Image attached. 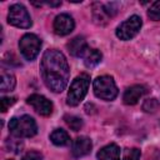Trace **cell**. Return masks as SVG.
Returning <instances> with one entry per match:
<instances>
[{"instance_id": "obj_12", "label": "cell", "mask_w": 160, "mask_h": 160, "mask_svg": "<svg viewBox=\"0 0 160 160\" xmlns=\"http://www.w3.org/2000/svg\"><path fill=\"white\" fill-rule=\"evenodd\" d=\"M98 160H120V149L116 144H109L98 152Z\"/></svg>"}, {"instance_id": "obj_9", "label": "cell", "mask_w": 160, "mask_h": 160, "mask_svg": "<svg viewBox=\"0 0 160 160\" xmlns=\"http://www.w3.org/2000/svg\"><path fill=\"white\" fill-rule=\"evenodd\" d=\"M52 26H54L55 34H58L60 36H64V35L70 34L74 30L75 22H74V19L69 14H60L55 18Z\"/></svg>"}, {"instance_id": "obj_10", "label": "cell", "mask_w": 160, "mask_h": 160, "mask_svg": "<svg viewBox=\"0 0 160 160\" xmlns=\"http://www.w3.org/2000/svg\"><path fill=\"white\" fill-rule=\"evenodd\" d=\"M92 142L88 136H79L71 144V154L75 158H81L91 151Z\"/></svg>"}, {"instance_id": "obj_16", "label": "cell", "mask_w": 160, "mask_h": 160, "mask_svg": "<svg viewBox=\"0 0 160 160\" xmlns=\"http://www.w3.org/2000/svg\"><path fill=\"white\" fill-rule=\"evenodd\" d=\"M50 140L56 146H65V145H68L70 142V136L65 130L55 129L50 135Z\"/></svg>"}, {"instance_id": "obj_18", "label": "cell", "mask_w": 160, "mask_h": 160, "mask_svg": "<svg viewBox=\"0 0 160 160\" xmlns=\"http://www.w3.org/2000/svg\"><path fill=\"white\" fill-rule=\"evenodd\" d=\"M64 120L68 124V126L74 131H79L82 128V120L75 115H65Z\"/></svg>"}, {"instance_id": "obj_22", "label": "cell", "mask_w": 160, "mask_h": 160, "mask_svg": "<svg viewBox=\"0 0 160 160\" xmlns=\"http://www.w3.org/2000/svg\"><path fill=\"white\" fill-rule=\"evenodd\" d=\"M122 160H140V150L136 148L125 149Z\"/></svg>"}, {"instance_id": "obj_8", "label": "cell", "mask_w": 160, "mask_h": 160, "mask_svg": "<svg viewBox=\"0 0 160 160\" xmlns=\"http://www.w3.org/2000/svg\"><path fill=\"white\" fill-rule=\"evenodd\" d=\"M26 102L34 108L36 112H39L42 116H49L52 112V102L48 100L45 96L39 95V94H32L26 99Z\"/></svg>"}, {"instance_id": "obj_11", "label": "cell", "mask_w": 160, "mask_h": 160, "mask_svg": "<svg viewBox=\"0 0 160 160\" xmlns=\"http://www.w3.org/2000/svg\"><path fill=\"white\" fill-rule=\"evenodd\" d=\"M148 89L144 85H132L125 90L122 100L126 105H135L140 100V98H142Z\"/></svg>"}, {"instance_id": "obj_14", "label": "cell", "mask_w": 160, "mask_h": 160, "mask_svg": "<svg viewBox=\"0 0 160 160\" xmlns=\"http://www.w3.org/2000/svg\"><path fill=\"white\" fill-rule=\"evenodd\" d=\"M81 58H82V60H84V64H85L88 68H92V66H96V65L101 61L102 54H101L98 49L86 48V50L82 52Z\"/></svg>"}, {"instance_id": "obj_6", "label": "cell", "mask_w": 160, "mask_h": 160, "mask_svg": "<svg viewBox=\"0 0 160 160\" xmlns=\"http://www.w3.org/2000/svg\"><path fill=\"white\" fill-rule=\"evenodd\" d=\"M19 48H20V52L21 55L31 61L34 60L41 48V40L35 35V34H25L21 36L20 41H19Z\"/></svg>"}, {"instance_id": "obj_7", "label": "cell", "mask_w": 160, "mask_h": 160, "mask_svg": "<svg viewBox=\"0 0 160 160\" xmlns=\"http://www.w3.org/2000/svg\"><path fill=\"white\" fill-rule=\"evenodd\" d=\"M141 25H142L141 18L138 15H132L116 28V36L120 40H130L138 35V32L141 29Z\"/></svg>"}, {"instance_id": "obj_3", "label": "cell", "mask_w": 160, "mask_h": 160, "mask_svg": "<svg viewBox=\"0 0 160 160\" xmlns=\"http://www.w3.org/2000/svg\"><path fill=\"white\" fill-rule=\"evenodd\" d=\"M89 85H90V76L88 74H80L79 76H76L70 84V89L66 96V104L70 106L79 105L84 100L89 90Z\"/></svg>"}, {"instance_id": "obj_1", "label": "cell", "mask_w": 160, "mask_h": 160, "mask_svg": "<svg viewBox=\"0 0 160 160\" xmlns=\"http://www.w3.org/2000/svg\"><path fill=\"white\" fill-rule=\"evenodd\" d=\"M40 72L45 85L54 92H61L69 81L70 70L66 58L56 49L44 52L40 62Z\"/></svg>"}, {"instance_id": "obj_15", "label": "cell", "mask_w": 160, "mask_h": 160, "mask_svg": "<svg viewBox=\"0 0 160 160\" xmlns=\"http://www.w3.org/2000/svg\"><path fill=\"white\" fill-rule=\"evenodd\" d=\"M92 18H94L96 24H100V25L106 24V21L110 19V16L108 14L105 4H102V2H94L92 4Z\"/></svg>"}, {"instance_id": "obj_2", "label": "cell", "mask_w": 160, "mask_h": 160, "mask_svg": "<svg viewBox=\"0 0 160 160\" xmlns=\"http://www.w3.org/2000/svg\"><path fill=\"white\" fill-rule=\"evenodd\" d=\"M9 130L16 138H31L38 132V125L30 115H21L10 120Z\"/></svg>"}, {"instance_id": "obj_25", "label": "cell", "mask_w": 160, "mask_h": 160, "mask_svg": "<svg viewBox=\"0 0 160 160\" xmlns=\"http://www.w3.org/2000/svg\"><path fill=\"white\" fill-rule=\"evenodd\" d=\"M41 4L49 5V6H60L61 5V1H45V2H40L39 5H41Z\"/></svg>"}, {"instance_id": "obj_20", "label": "cell", "mask_w": 160, "mask_h": 160, "mask_svg": "<svg viewBox=\"0 0 160 160\" xmlns=\"http://www.w3.org/2000/svg\"><path fill=\"white\" fill-rule=\"evenodd\" d=\"M148 16L154 21H159L160 20V1H155L150 6V9L148 11Z\"/></svg>"}, {"instance_id": "obj_23", "label": "cell", "mask_w": 160, "mask_h": 160, "mask_svg": "<svg viewBox=\"0 0 160 160\" xmlns=\"http://www.w3.org/2000/svg\"><path fill=\"white\" fill-rule=\"evenodd\" d=\"M16 98L15 96H2L0 99V106H1V111L5 112L12 104H15Z\"/></svg>"}, {"instance_id": "obj_21", "label": "cell", "mask_w": 160, "mask_h": 160, "mask_svg": "<svg viewBox=\"0 0 160 160\" xmlns=\"http://www.w3.org/2000/svg\"><path fill=\"white\" fill-rule=\"evenodd\" d=\"M6 148L9 149V151H12V152L18 154L22 149V142L16 140V139H8L6 140Z\"/></svg>"}, {"instance_id": "obj_4", "label": "cell", "mask_w": 160, "mask_h": 160, "mask_svg": "<svg viewBox=\"0 0 160 160\" xmlns=\"http://www.w3.org/2000/svg\"><path fill=\"white\" fill-rule=\"evenodd\" d=\"M92 90L96 98L101 100H106V101L114 100L119 92L114 79L109 75H102V76L96 78L92 84Z\"/></svg>"}, {"instance_id": "obj_17", "label": "cell", "mask_w": 160, "mask_h": 160, "mask_svg": "<svg viewBox=\"0 0 160 160\" xmlns=\"http://www.w3.org/2000/svg\"><path fill=\"white\" fill-rule=\"evenodd\" d=\"M15 84H16V80H15V76L11 74V72H8L5 70L1 71V85H0V89L2 92L5 91H11L14 88H15Z\"/></svg>"}, {"instance_id": "obj_5", "label": "cell", "mask_w": 160, "mask_h": 160, "mask_svg": "<svg viewBox=\"0 0 160 160\" xmlns=\"http://www.w3.org/2000/svg\"><path fill=\"white\" fill-rule=\"evenodd\" d=\"M8 21L10 25L21 28V29H28L32 25L31 18L26 8L21 4H14L10 6L9 14H8Z\"/></svg>"}, {"instance_id": "obj_24", "label": "cell", "mask_w": 160, "mask_h": 160, "mask_svg": "<svg viewBox=\"0 0 160 160\" xmlns=\"http://www.w3.org/2000/svg\"><path fill=\"white\" fill-rule=\"evenodd\" d=\"M22 160H42V155L39 151H29L24 155Z\"/></svg>"}, {"instance_id": "obj_13", "label": "cell", "mask_w": 160, "mask_h": 160, "mask_svg": "<svg viewBox=\"0 0 160 160\" xmlns=\"http://www.w3.org/2000/svg\"><path fill=\"white\" fill-rule=\"evenodd\" d=\"M86 48H88V45H86L85 38L80 36V35L75 36L74 39H71L68 42V49L72 56H81L82 52L86 50Z\"/></svg>"}, {"instance_id": "obj_19", "label": "cell", "mask_w": 160, "mask_h": 160, "mask_svg": "<svg viewBox=\"0 0 160 160\" xmlns=\"http://www.w3.org/2000/svg\"><path fill=\"white\" fill-rule=\"evenodd\" d=\"M160 109V102L158 101V99L155 98H150V99H146L142 104V110L146 111V112H156L158 110Z\"/></svg>"}]
</instances>
